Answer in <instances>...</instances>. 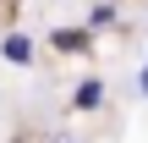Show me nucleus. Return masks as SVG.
<instances>
[{
	"label": "nucleus",
	"mask_w": 148,
	"mask_h": 143,
	"mask_svg": "<svg viewBox=\"0 0 148 143\" xmlns=\"http://www.w3.org/2000/svg\"><path fill=\"white\" fill-rule=\"evenodd\" d=\"M0 61H5V66H16V72H27V66L38 61V39H33L27 28H11V33H0Z\"/></svg>",
	"instance_id": "nucleus-1"
},
{
	"label": "nucleus",
	"mask_w": 148,
	"mask_h": 143,
	"mask_svg": "<svg viewBox=\"0 0 148 143\" xmlns=\"http://www.w3.org/2000/svg\"><path fill=\"white\" fill-rule=\"evenodd\" d=\"M104 94H110V88H104V77H82V83L71 88V110H82V116H88V110H99V105H104Z\"/></svg>",
	"instance_id": "nucleus-2"
},
{
	"label": "nucleus",
	"mask_w": 148,
	"mask_h": 143,
	"mask_svg": "<svg viewBox=\"0 0 148 143\" xmlns=\"http://www.w3.org/2000/svg\"><path fill=\"white\" fill-rule=\"evenodd\" d=\"M88 39H93L88 28H55V33H49V50H60V55H82Z\"/></svg>",
	"instance_id": "nucleus-3"
},
{
	"label": "nucleus",
	"mask_w": 148,
	"mask_h": 143,
	"mask_svg": "<svg viewBox=\"0 0 148 143\" xmlns=\"http://www.w3.org/2000/svg\"><path fill=\"white\" fill-rule=\"evenodd\" d=\"M115 17H121V11H115V0H93L82 28H88V33H99V28H115Z\"/></svg>",
	"instance_id": "nucleus-4"
},
{
	"label": "nucleus",
	"mask_w": 148,
	"mask_h": 143,
	"mask_svg": "<svg viewBox=\"0 0 148 143\" xmlns=\"http://www.w3.org/2000/svg\"><path fill=\"white\" fill-rule=\"evenodd\" d=\"M137 94H143V99H148V61H143V66H137Z\"/></svg>",
	"instance_id": "nucleus-5"
}]
</instances>
